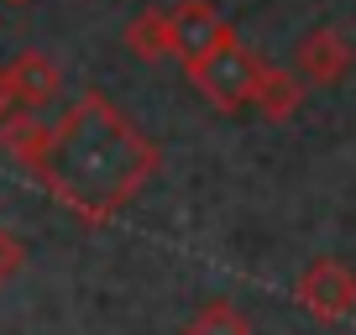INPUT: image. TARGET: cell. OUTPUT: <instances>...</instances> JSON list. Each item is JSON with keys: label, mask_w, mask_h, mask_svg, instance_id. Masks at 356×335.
I'll return each instance as SVG.
<instances>
[{"label": "cell", "mask_w": 356, "mask_h": 335, "mask_svg": "<svg viewBox=\"0 0 356 335\" xmlns=\"http://www.w3.org/2000/svg\"><path fill=\"white\" fill-rule=\"evenodd\" d=\"M157 142L136 121H126L100 90L79 95L63 121L47 126L42 152L32 157V179L84 225H111L136 194L152 183Z\"/></svg>", "instance_id": "obj_1"}, {"label": "cell", "mask_w": 356, "mask_h": 335, "mask_svg": "<svg viewBox=\"0 0 356 335\" xmlns=\"http://www.w3.org/2000/svg\"><path fill=\"white\" fill-rule=\"evenodd\" d=\"M262 68H267V58H257L241 37H231V42H220L215 53H204L200 63H189L184 74H189V84L215 105V111L231 115V111H246V105L257 100Z\"/></svg>", "instance_id": "obj_2"}, {"label": "cell", "mask_w": 356, "mask_h": 335, "mask_svg": "<svg viewBox=\"0 0 356 335\" xmlns=\"http://www.w3.org/2000/svg\"><path fill=\"white\" fill-rule=\"evenodd\" d=\"M293 293H299V304L320 325H341V320H351V314H356V272L346 268L341 257L309 262L304 278L293 283Z\"/></svg>", "instance_id": "obj_3"}, {"label": "cell", "mask_w": 356, "mask_h": 335, "mask_svg": "<svg viewBox=\"0 0 356 335\" xmlns=\"http://www.w3.org/2000/svg\"><path fill=\"white\" fill-rule=\"evenodd\" d=\"M168 32H173V58L189 68V63H200L204 53H215L220 42H231L236 26L215 11L210 0H178L173 11H168Z\"/></svg>", "instance_id": "obj_4"}, {"label": "cell", "mask_w": 356, "mask_h": 335, "mask_svg": "<svg viewBox=\"0 0 356 335\" xmlns=\"http://www.w3.org/2000/svg\"><path fill=\"white\" fill-rule=\"evenodd\" d=\"M351 63H356V53H351V37L341 26H314L293 47V74L304 84H341L351 74Z\"/></svg>", "instance_id": "obj_5"}, {"label": "cell", "mask_w": 356, "mask_h": 335, "mask_svg": "<svg viewBox=\"0 0 356 335\" xmlns=\"http://www.w3.org/2000/svg\"><path fill=\"white\" fill-rule=\"evenodd\" d=\"M6 79H11V90H16V105H26V111H42V105L58 100V90H63V68L47 53H37V47H26V53L11 58V63H6Z\"/></svg>", "instance_id": "obj_6"}, {"label": "cell", "mask_w": 356, "mask_h": 335, "mask_svg": "<svg viewBox=\"0 0 356 335\" xmlns=\"http://www.w3.org/2000/svg\"><path fill=\"white\" fill-rule=\"evenodd\" d=\"M257 111H262V121H273V126H283V121H293L299 115V105H304V79L293 74V68H278V63H267L262 68V84H257Z\"/></svg>", "instance_id": "obj_7"}, {"label": "cell", "mask_w": 356, "mask_h": 335, "mask_svg": "<svg viewBox=\"0 0 356 335\" xmlns=\"http://www.w3.org/2000/svg\"><path fill=\"white\" fill-rule=\"evenodd\" d=\"M126 47H131L142 63H163L173 58V32H168V11H142L126 22Z\"/></svg>", "instance_id": "obj_8"}, {"label": "cell", "mask_w": 356, "mask_h": 335, "mask_svg": "<svg viewBox=\"0 0 356 335\" xmlns=\"http://www.w3.org/2000/svg\"><path fill=\"white\" fill-rule=\"evenodd\" d=\"M42 142H47V126L37 121L26 105H22V111H11L6 121H0V152H11L16 163L32 168V157L42 152Z\"/></svg>", "instance_id": "obj_9"}, {"label": "cell", "mask_w": 356, "mask_h": 335, "mask_svg": "<svg viewBox=\"0 0 356 335\" xmlns=\"http://www.w3.org/2000/svg\"><path fill=\"white\" fill-rule=\"evenodd\" d=\"M184 335H257V330L231 299H210V304H200V309L189 314Z\"/></svg>", "instance_id": "obj_10"}, {"label": "cell", "mask_w": 356, "mask_h": 335, "mask_svg": "<svg viewBox=\"0 0 356 335\" xmlns=\"http://www.w3.org/2000/svg\"><path fill=\"white\" fill-rule=\"evenodd\" d=\"M22 262H26V246L16 241V236L6 231V225H0V288H6V283H11L16 272H22Z\"/></svg>", "instance_id": "obj_11"}, {"label": "cell", "mask_w": 356, "mask_h": 335, "mask_svg": "<svg viewBox=\"0 0 356 335\" xmlns=\"http://www.w3.org/2000/svg\"><path fill=\"white\" fill-rule=\"evenodd\" d=\"M16 111V90H11V79H6V68H0V121Z\"/></svg>", "instance_id": "obj_12"}, {"label": "cell", "mask_w": 356, "mask_h": 335, "mask_svg": "<svg viewBox=\"0 0 356 335\" xmlns=\"http://www.w3.org/2000/svg\"><path fill=\"white\" fill-rule=\"evenodd\" d=\"M6 6H32V0H6Z\"/></svg>", "instance_id": "obj_13"}]
</instances>
